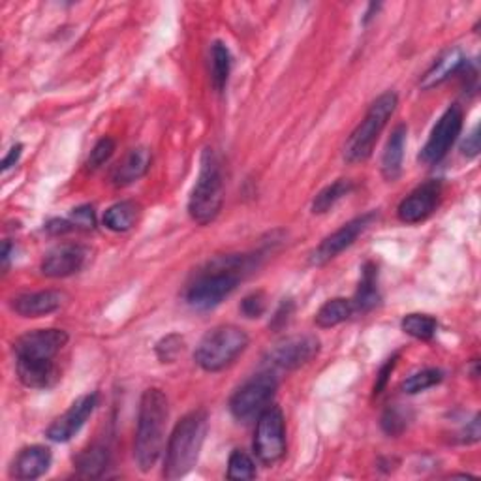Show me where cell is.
I'll list each match as a JSON object with an SVG mask.
<instances>
[{"label":"cell","instance_id":"cell-37","mask_svg":"<svg viewBox=\"0 0 481 481\" xmlns=\"http://www.w3.org/2000/svg\"><path fill=\"white\" fill-rule=\"evenodd\" d=\"M460 151L467 158H476L479 154V124H476L467 139L462 141Z\"/></svg>","mask_w":481,"mask_h":481},{"label":"cell","instance_id":"cell-6","mask_svg":"<svg viewBox=\"0 0 481 481\" xmlns=\"http://www.w3.org/2000/svg\"><path fill=\"white\" fill-rule=\"evenodd\" d=\"M399 105V96L394 91L380 95L370 104L365 119L355 127L344 145V160L350 164H360L370 158L377 141L386 129L387 120L394 117Z\"/></svg>","mask_w":481,"mask_h":481},{"label":"cell","instance_id":"cell-34","mask_svg":"<svg viewBox=\"0 0 481 481\" xmlns=\"http://www.w3.org/2000/svg\"><path fill=\"white\" fill-rule=\"evenodd\" d=\"M70 222L74 224L76 229H95L96 228V215H95V207L93 205H83L72 211V217H70Z\"/></svg>","mask_w":481,"mask_h":481},{"label":"cell","instance_id":"cell-28","mask_svg":"<svg viewBox=\"0 0 481 481\" xmlns=\"http://www.w3.org/2000/svg\"><path fill=\"white\" fill-rule=\"evenodd\" d=\"M442 378H444V372L440 369H423L419 372H414L412 377H408L401 384V389L406 395H416V394H421V391L438 386Z\"/></svg>","mask_w":481,"mask_h":481},{"label":"cell","instance_id":"cell-10","mask_svg":"<svg viewBox=\"0 0 481 481\" xmlns=\"http://www.w3.org/2000/svg\"><path fill=\"white\" fill-rule=\"evenodd\" d=\"M462 120H465V113L459 105H450L433 127L429 139L419 153V162L433 166L444 160L462 130Z\"/></svg>","mask_w":481,"mask_h":481},{"label":"cell","instance_id":"cell-19","mask_svg":"<svg viewBox=\"0 0 481 481\" xmlns=\"http://www.w3.org/2000/svg\"><path fill=\"white\" fill-rule=\"evenodd\" d=\"M153 162V154L147 147H134L127 153L112 173V181L115 187H129L141 177L147 175Z\"/></svg>","mask_w":481,"mask_h":481},{"label":"cell","instance_id":"cell-26","mask_svg":"<svg viewBox=\"0 0 481 481\" xmlns=\"http://www.w3.org/2000/svg\"><path fill=\"white\" fill-rule=\"evenodd\" d=\"M352 190L353 183L350 179H338L333 185H328L316 194V198L312 202V212L314 215H326V212L331 211L338 202L346 198Z\"/></svg>","mask_w":481,"mask_h":481},{"label":"cell","instance_id":"cell-4","mask_svg":"<svg viewBox=\"0 0 481 481\" xmlns=\"http://www.w3.org/2000/svg\"><path fill=\"white\" fill-rule=\"evenodd\" d=\"M209 429V416L205 410H192L177 421L166 445L164 477L179 479L187 476L200 459Z\"/></svg>","mask_w":481,"mask_h":481},{"label":"cell","instance_id":"cell-33","mask_svg":"<svg viewBox=\"0 0 481 481\" xmlns=\"http://www.w3.org/2000/svg\"><path fill=\"white\" fill-rule=\"evenodd\" d=\"M265 311L267 295L263 292H253L241 301V312L245 318H260Z\"/></svg>","mask_w":481,"mask_h":481},{"label":"cell","instance_id":"cell-21","mask_svg":"<svg viewBox=\"0 0 481 481\" xmlns=\"http://www.w3.org/2000/svg\"><path fill=\"white\" fill-rule=\"evenodd\" d=\"M380 290H378V267L377 263L367 261L361 271L360 288L355 292V297L352 301L353 312H370L380 305Z\"/></svg>","mask_w":481,"mask_h":481},{"label":"cell","instance_id":"cell-36","mask_svg":"<svg viewBox=\"0 0 481 481\" xmlns=\"http://www.w3.org/2000/svg\"><path fill=\"white\" fill-rule=\"evenodd\" d=\"M397 360H399V353H395L394 358L387 360V361L382 365L380 372L377 374V382H374V387H372V395H374V397H378V395L382 394V391L386 389V386H387V382H389V377H391V372H394V369H395V365H397Z\"/></svg>","mask_w":481,"mask_h":481},{"label":"cell","instance_id":"cell-12","mask_svg":"<svg viewBox=\"0 0 481 481\" xmlns=\"http://www.w3.org/2000/svg\"><path fill=\"white\" fill-rule=\"evenodd\" d=\"M319 353V338L316 335H295L284 338L282 343L267 355L271 367L282 370H295L311 363Z\"/></svg>","mask_w":481,"mask_h":481},{"label":"cell","instance_id":"cell-39","mask_svg":"<svg viewBox=\"0 0 481 481\" xmlns=\"http://www.w3.org/2000/svg\"><path fill=\"white\" fill-rule=\"evenodd\" d=\"M21 153H23V145L21 144H17L10 149V153L4 156L3 160V171H8L10 168H13L17 162H20V158H21Z\"/></svg>","mask_w":481,"mask_h":481},{"label":"cell","instance_id":"cell-25","mask_svg":"<svg viewBox=\"0 0 481 481\" xmlns=\"http://www.w3.org/2000/svg\"><path fill=\"white\" fill-rule=\"evenodd\" d=\"M211 83L222 93L231 72V53L224 42H215L211 46Z\"/></svg>","mask_w":481,"mask_h":481},{"label":"cell","instance_id":"cell-17","mask_svg":"<svg viewBox=\"0 0 481 481\" xmlns=\"http://www.w3.org/2000/svg\"><path fill=\"white\" fill-rule=\"evenodd\" d=\"M64 294L57 290H44V292H30L21 294L12 299L10 307L15 314L21 318H40L55 312L62 307Z\"/></svg>","mask_w":481,"mask_h":481},{"label":"cell","instance_id":"cell-5","mask_svg":"<svg viewBox=\"0 0 481 481\" xmlns=\"http://www.w3.org/2000/svg\"><path fill=\"white\" fill-rule=\"evenodd\" d=\"M222 202H224L222 166L217 153L207 147L200 160L198 181H195L188 198V215L195 224L207 226L219 217Z\"/></svg>","mask_w":481,"mask_h":481},{"label":"cell","instance_id":"cell-35","mask_svg":"<svg viewBox=\"0 0 481 481\" xmlns=\"http://www.w3.org/2000/svg\"><path fill=\"white\" fill-rule=\"evenodd\" d=\"M295 311V305H294V301L292 299H284L278 309L275 311V316L271 318V322H270V328L273 331H280L286 328L290 324V319H292V314Z\"/></svg>","mask_w":481,"mask_h":481},{"label":"cell","instance_id":"cell-41","mask_svg":"<svg viewBox=\"0 0 481 481\" xmlns=\"http://www.w3.org/2000/svg\"><path fill=\"white\" fill-rule=\"evenodd\" d=\"M378 8H380V4H370V6H369V12H367L365 17H363V25H367V23L372 20L374 12H378Z\"/></svg>","mask_w":481,"mask_h":481},{"label":"cell","instance_id":"cell-7","mask_svg":"<svg viewBox=\"0 0 481 481\" xmlns=\"http://www.w3.org/2000/svg\"><path fill=\"white\" fill-rule=\"evenodd\" d=\"M246 331L237 326H219L205 333L194 352V361L205 372H220L248 348Z\"/></svg>","mask_w":481,"mask_h":481},{"label":"cell","instance_id":"cell-31","mask_svg":"<svg viewBox=\"0 0 481 481\" xmlns=\"http://www.w3.org/2000/svg\"><path fill=\"white\" fill-rule=\"evenodd\" d=\"M113 153H115V139L113 137L105 136V137L98 139L96 145L91 151V154H88L87 168L88 170H98V168H102L113 156Z\"/></svg>","mask_w":481,"mask_h":481},{"label":"cell","instance_id":"cell-20","mask_svg":"<svg viewBox=\"0 0 481 481\" xmlns=\"http://www.w3.org/2000/svg\"><path fill=\"white\" fill-rule=\"evenodd\" d=\"M408 129L406 124H399L391 132L384 154H382V175L386 181H397L402 173V160H404V145H406Z\"/></svg>","mask_w":481,"mask_h":481},{"label":"cell","instance_id":"cell-3","mask_svg":"<svg viewBox=\"0 0 481 481\" xmlns=\"http://www.w3.org/2000/svg\"><path fill=\"white\" fill-rule=\"evenodd\" d=\"M170 418L168 397L162 389L149 387L139 401L134 455L141 472L154 469L164 450V433Z\"/></svg>","mask_w":481,"mask_h":481},{"label":"cell","instance_id":"cell-14","mask_svg":"<svg viewBox=\"0 0 481 481\" xmlns=\"http://www.w3.org/2000/svg\"><path fill=\"white\" fill-rule=\"evenodd\" d=\"M96 406H98L96 394H87V395L79 397L78 401H74V404L70 406L61 418H57L55 421L51 423V427L46 433L47 438L53 442H59V444L70 442L83 429V425L87 423L88 418L93 416Z\"/></svg>","mask_w":481,"mask_h":481},{"label":"cell","instance_id":"cell-22","mask_svg":"<svg viewBox=\"0 0 481 481\" xmlns=\"http://www.w3.org/2000/svg\"><path fill=\"white\" fill-rule=\"evenodd\" d=\"M139 217L141 205L134 200H124L104 212V226L117 231V234H124V231H130L139 222Z\"/></svg>","mask_w":481,"mask_h":481},{"label":"cell","instance_id":"cell-40","mask_svg":"<svg viewBox=\"0 0 481 481\" xmlns=\"http://www.w3.org/2000/svg\"><path fill=\"white\" fill-rule=\"evenodd\" d=\"M10 253H12V245L6 241L4 246H3V265H4V271L8 270V265H10Z\"/></svg>","mask_w":481,"mask_h":481},{"label":"cell","instance_id":"cell-23","mask_svg":"<svg viewBox=\"0 0 481 481\" xmlns=\"http://www.w3.org/2000/svg\"><path fill=\"white\" fill-rule=\"evenodd\" d=\"M110 450L105 444H91L76 457V469L81 477H100L108 469Z\"/></svg>","mask_w":481,"mask_h":481},{"label":"cell","instance_id":"cell-32","mask_svg":"<svg viewBox=\"0 0 481 481\" xmlns=\"http://www.w3.org/2000/svg\"><path fill=\"white\" fill-rule=\"evenodd\" d=\"M183 348H185L183 336L171 333L156 344V355L162 363H173L177 360V355L183 352Z\"/></svg>","mask_w":481,"mask_h":481},{"label":"cell","instance_id":"cell-38","mask_svg":"<svg viewBox=\"0 0 481 481\" xmlns=\"http://www.w3.org/2000/svg\"><path fill=\"white\" fill-rule=\"evenodd\" d=\"M481 431H479V416H474L472 421H469V425L459 433V442L460 444H476L479 442Z\"/></svg>","mask_w":481,"mask_h":481},{"label":"cell","instance_id":"cell-27","mask_svg":"<svg viewBox=\"0 0 481 481\" xmlns=\"http://www.w3.org/2000/svg\"><path fill=\"white\" fill-rule=\"evenodd\" d=\"M401 328L406 335L418 338V341H431V338L436 335L438 322L436 318L429 314H406L401 322Z\"/></svg>","mask_w":481,"mask_h":481},{"label":"cell","instance_id":"cell-8","mask_svg":"<svg viewBox=\"0 0 481 481\" xmlns=\"http://www.w3.org/2000/svg\"><path fill=\"white\" fill-rule=\"evenodd\" d=\"M277 378L273 372H261L246 380L229 399V412L239 423L258 419L263 410L271 404L277 394Z\"/></svg>","mask_w":481,"mask_h":481},{"label":"cell","instance_id":"cell-13","mask_svg":"<svg viewBox=\"0 0 481 481\" xmlns=\"http://www.w3.org/2000/svg\"><path fill=\"white\" fill-rule=\"evenodd\" d=\"M442 200V183L427 181L410 192L397 207V217L404 224H419L429 219Z\"/></svg>","mask_w":481,"mask_h":481},{"label":"cell","instance_id":"cell-16","mask_svg":"<svg viewBox=\"0 0 481 481\" xmlns=\"http://www.w3.org/2000/svg\"><path fill=\"white\" fill-rule=\"evenodd\" d=\"M51 460V450L46 448V445H27V448H23L13 459L10 476L21 481L38 479L49 470Z\"/></svg>","mask_w":481,"mask_h":481},{"label":"cell","instance_id":"cell-30","mask_svg":"<svg viewBox=\"0 0 481 481\" xmlns=\"http://www.w3.org/2000/svg\"><path fill=\"white\" fill-rule=\"evenodd\" d=\"M256 465L243 450H236L228 460V479H254Z\"/></svg>","mask_w":481,"mask_h":481},{"label":"cell","instance_id":"cell-2","mask_svg":"<svg viewBox=\"0 0 481 481\" xmlns=\"http://www.w3.org/2000/svg\"><path fill=\"white\" fill-rule=\"evenodd\" d=\"M258 267L254 254H228L207 263L187 290V303L195 311H211L234 294L239 282Z\"/></svg>","mask_w":481,"mask_h":481},{"label":"cell","instance_id":"cell-1","mask_svg":"<svg viewBox=\"0 0 481 481\" xmlns=\"http://www.w3.org/2000/svg\"><path fill=\"white\" fill-rule=\"evenodd\" d=\"M68 343L64 329H34L13 343L15 369L21 384L32 389H47L59 380L55 358Z\"/></svg>","mask_w":481,"mask_h":481},{"label":"cell","instance_id":"cell-9","mask_svg":"<svg viewBox=\"0 0 481 481\" xmlns=\"http://www.w3.org/2000/svg\"><path fill=\"white\" fill-rule=\"evenodd\" d=\"M254 453L263 465L270 467L286 455V423H284L282 410L275 404L267 406L258 416Z\"/></svg>","mask_w":481,"mask_h":481},{"label":"cell","instance_id":"cell-24","mask_svg":"<svg viewBox=\"0 0 481 481\" xmlns=\"http://www.w3.org/2000/svg\"><path fill=\"white\" fill-rule=\"evenodd\" d=\"M353 314V305L350 299L344 297H335L326 301L319 311L316 312L314 322L319 329H329L338 324L346 322V319Z\"/></svg>","mask_w":481,"mask_h":481},{"label":"cell","instance_id":"cell-29","mask_svg":"<svg viewBox=\"0 0 481 481\" xmlns=\"http://www.w3.org/2000/svg\"><path fill=\"white\" fill-rule=\"evenodd\" d=\"M410 423V412L401 404H391L384 410L380 425L387 436H401Z\"/></svg>","mask_w":481,"mask_h":481},{"label":"cell","instance_id":"cell-18","mask_svg":"<svg viewBox=\"0 0 481 481\" xmlns=\"http://www.w3.org/2000/svg\"><path fill=\"white\" fill-rule=\"evenodd\" d=\"M465 64H467V59L459 47L445 49L442 55L431 64V68L427 70L425 76L419 81V87L423 88V91H429V88L438 87L448 81L450 78L460 74V70Z\"/></svg>","mask_w":481,"mask_h":481},{"label":"cell","instance_id":"cell-15","mask_svg":"<svg viewBox=\"0 0 481 481\" xmlns=\"http://www.w3.org/2000/svg\"><path fill=\"white\" fill-rule=\"evenodd\" d=\"M88 260V248L66 243L49 251L42 260V273L49 278H66L79 273Z\"/></svg>","mask_w":481,"mask_h":481},{"label":"cell","instance_id":"cell-11","mask_svg":"<svg viewBox=\"0 0 481 481\" xmlns=\"http://www.w3.org/2000/svg\"><path fill=\"white\" fill-rule=\"evenodd\" d=\"M378 219V212H365L361 217H355L350 222H346L344 226L338 228L336 231H333L331 236H328L322 243H319L311 258L309 263L314 267H322L326 263H329L331 260H335L338 254H343L346 248H350L361 234L372 226V222Z\"/></svg>","mask_w":481,"mask_h":481}]
</instances>
